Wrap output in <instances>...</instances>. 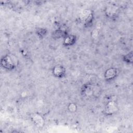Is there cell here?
I'll return each instance as SVG.
<instances>
[{"label":"cell","mask_w":133,"mask_h":133,"mask_svg":"<svg viewBox=\"0 0 133 133\" xmlns=\"http://www.w3.org/2000/svg\"><path fill=\"white\" fill-rule=\"evenodd\" d=\"M105 15L106 16L111 19H114L116 17L118 13V8L116 6H111L108 7L105 10Z\"/></svg>","instance_id":"cell-8"},{"label":"cell","mask_w":133,"mask_h":133,"mask_svg":"<svg viewBox=\"0 0 133 133\" xmlns=\"http://www.w3.org/2000/svg\"><path fill=\"white\" fill-rule=\"evenodd\" d=\"M47 33V30L45 28H39L36 29V34L41 38H44Z\"/></svg>","instance_id":"cell-11"},{"label":"cell","mask_w":133,"mask_h":133,"mask_svg":"<svg viewBox=\"0 0 133 133\" xmlns=\"http://www.w3.org/2000/svg\"><path fill=\"white\" fill-rule=\"evenodd\" d=\"M77 38L75 35L68 34L63 38V45L65 46H71L73 45L76 41Z\"/></svg>","instance_id":"cell-9"},{"label":"cell","mask_w":133,"mask_h":133,"mask_svg":"<svg viewBox=\"0 0 133 133\" xmlns=\"http://www.w3.org/2000/svg\"><path fill=\"white\" fill-rule=\"evenodd\" d=\"M17 59L14 56L6 55L2 57L1 65L5 70L11 71L16 68L17 65Z\"/></svg>","instance_id":"cell-1"},{"label":"cell","mask_w":133,"mask_h":133,"mask_svg":"<svg viewBox=\"0 0 133 133\" xmlns=\"http://www.w3.org/2000/svg\"><path fill=\"white\" fill-rule=\"evenodd\" d=\"M117 110V104L114 101H110L108 102L104 110V113L108 115H112L113 113L116 112Z\"/></svg>","instance_id":"cell-6"},{"label":"cell","mask_w":133,"mask_h":133,"mask_svg":"<svg viewBox=\"0 0 133 133\" xmlns=\"http://www.w3.org/2000/svg\"><path fill=\"white\" fill-rule=\"evenodd\" d=\"M118 70L115 68H110L108 69L104 73V77L108 81H111L114 79L118 75Z\"/></svg>","instance_id":"cell-5"},{"label":"cell","mask_w":133,"mask_h":133,"mask_svg":"<svg viewBox=\"0 0 133 133\" xmlns=\"http://www.w3.org/2000/svg\"><path fill=\"white\" fill-rule=\"evenodd\" d=\"M68 34L67 27L64 25H62L52 32L51 36L54 39H63Z\"/></svg>","instance_id":"cell-3"},{"label":"cell","mask_w":133,"mask_h":133,"mask_svg":"<svg viewBox=\"0 0 133 133\" xmlns=\"http://www.w3.org/2000/svg\"><path fill=\"white\" fill-rule=\"evenodd\" d=\"M93 90L89 85H85L82 87V92L83 95L85 96H91L93 94Z\"/></svg>","instance_id":"cell-10"},{"label":"cell","mask_w":133,"mask_h":133,"mask_svg":"<svg viewBox=\"0 0 133 133\" xmlns=\"http://www.w3.org/2000/svg\"><path fill=\"white\" fill-rule=\"evenodd\" d=\"M33 123L38 127H42L44 124V119L42 115L38 113H33L31 116Z\"/></svg>","instance_id":"cell-7"},{"label":"cell","mask_w":133,"mask_h":133,"mask_svg":"<svg viewBox=\"0 0 133 133\" xmlns=\"http://www.w3.org/2000/svg\"><path fill=\"white\" fill-rule=\"evenodd\" d=\"M66 71L65 67L60 64L55 65L52 69V73L53 75L59 78L64 77L66 75Z\"/></svg>","instance_id":"cell-4"},{"label":"cell","mask_w":133,"mask_h":133,"mask_svg":"<svg viewBox=\"0 0 133 133\" xmlns=\"http://www.w3.org/2000/svg\"><path fill=\"white\" fill-rule=\"evenodd\" d=\"M68 110L70 112H75L76 111L77 109V106L74 103H71L68 105Z\"/></svg>","instance_id":"cell-13"},{"label":"cell","mask_w":133,"mask_h":133,"mask_svg":"<svg viewBox=\"0 0 133 133\" xmlns=\"http://www.w3.org/2000/svg\"><path fill=\"white\" fill-rule=\"evenodd\" d=\"M79 19L85 25L90 26L92 24L94 20L93 12L90 10H84L81 13Z\"/></svg>","instance_id":"cell-2"},{"label":"cell","mask_w":133,"mask_h":133,"mask_svg":"<svg viewBox=\"0 0 133 133\" xmlns=\"http://www.w3.org/2000/svg\"><path fill=\"white\" fill-rule=\"evenodd\" d=\"M123 60L127 63L130 64L132 63V51L128 52L124 55L123 57Z\"/></svg>","instance_id":"cell-12"}]
</instances>
